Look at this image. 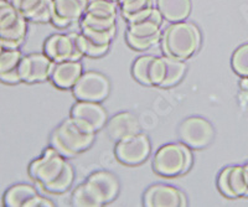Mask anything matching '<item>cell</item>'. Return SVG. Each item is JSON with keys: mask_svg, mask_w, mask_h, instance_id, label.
Segmentation results:
<instances>
[{"mask_svg": "<svg viewBox=\"0 0 248 207\" xmlns=\"http://www.w3.org/2000/svg\"><path fill=\"white\" fill-rule=\"evenodd\" d=\"M167 77V62L164 60V57H155L152 61L149 71V80L150 86H158L160 87L161 83L164 82Z\"/></svg>", "mask_w": 248, "mask_h": 207, "instance_id": "f546056e", "label": "cell"}, {"mask_svg": "<svg viewBox=\"0 0 248 207\" xmlns=\"http://www.w3.org/2000/svg\"><path fill=\"white\" fill-rule=\"evenodd\" d=\"M28 21L37 24L51 23L54 0H8Z\"/></svg>", "mask_w": 248, "mask_h": 207, "instance_id": "2e32d148", "label": "cell"}, {"mask_svg": "<svg viewBox=\"0 0 248 207\" xmlns=\"http://www.w3.org/2000/svg\"><path fill=\"white\" fill-rule=\"evenodd\" d=\"M143 202L147 207H185L187 205L183 191L164 184L150 186L144 193Z\"/></svg>", "mask_w": 248, "mask_h": 207, "instance_id": "4fadbf2b", "label": "cell"}, {"mask_svg": "<svg viewBox=\"0 0 248 207\" xmlns=\"http://www.w3.org/2000/svg\"><path fill=\"white\" fill-rule=\"evenodd\" d=\"M81 40H82V47H83L85 56L93 57V59L105 56L110 47V46L97 45V44L92 43V41H90L88 39H86V37L82 35V32H81Z\"/></svg>", "mask_w": 248, "mask_h": 207, "instance_id": "1f68e13d", "label": "cell"}, {"mask_svg": "<svg viewBox=\"0 0 248 207\" xmlns=\"http://www.w3.org/2000/svg\"><path fill=\"white\" fill-rule=\"evenodd\" d=\"M119 6H121L124 20H127L128 17L138 14V13L143 12L148 8H152L154 5H153L152 0H123L119 4Z\"/></svg>", "mask_w": 248, "mask_h": 207, "instance_id": "f1b7e54d", "label": "cell"}, {"mask_svg": "<svg viewBox=\"0 0 248 207\" xmlns=\"http://www.w3.org/2000/svg\"><path fill=\"white\" fill-rule=\"evenodd\" d=\"M71 204L76 207H98L97 202L92 197L87 187L82 182L76 187L71 196Z\"/></svg>", "mask_w": 248, "mask_h": 207, "instance_id": "83f0119b", "label": "cell"}, {"mask_svg": "<svg viewBox=\"0 0 248 207\" xmlns=\"http://www.w3.org/2000/svg\"><path fill=\"white\" fill-rule=\"evenodd\" d=\"M232 68L237 74L248 78V44L240 46L232 56Z\"/></svg>", "mask_w": 248, "mask_h": 207, "instance_id": "4316f807", "label": "cell"}, {"mask_svg": "<svg viewBox=\"0 0 248 207\" xmlns=\"http://www.w3.org/2000/svg\"><path fill=\"white\" fill-rule=\"evenodd\" d=\"M66 164L67 162L65 156H62L55 148L48 147L41 156L31 162L29 165V174L31 179H34L45 190L61 175Z\"/></svg>", "mask_w": 248, "mask_h": 207, "instance_id": "277c9868", "label": "cell"}, {"mask_svg": "<svg viewBox=\"0 0 248 207\" xmlns=\"http://www.w3.org/2000/svg\"><path fill=\"white\" fill-rule=\"evenodd\" d=\"M23 56L20 47L5 43V47L0 51V82L6 85H17L23 82L19 70Z\"/></svg>", "mask_w": 248, "mask_h": 207, "instance_id": "9a60e30c", "label": "cell"}, {"mask_svg": "<svg viewBox=\"0 0 248 207\" xmlns=\"http://www.w3.org/2000/svg\"><path fill=\"white\" fill-rule=\"evenodd\" d=\"M71 117L90 133H97L108 122L107 111L99 102L77 101L71 108Z\"/></svg>", "mask_w": 248, "mask_h": 207, "instance_id": "30bf717a", "label": "cell"}, {"mask_svg": "<svg viewBox=\"0 0 248 207\" xmlns=\"http://www.w3.org/2000/svg\"><path fill=\"white\" fill-rule=\"evenodd\" d=\"M160 43L165 56L185 61L199 51L201 32L191 21L171 23L163 31Z\"/></svg>", "mask_w": 248, "mask_h": 207, "instance_id": "6da1fadb", "label": "cell"}, {"mask_svg": "<svg viewBox=\"0 0 248 207\" xmlns=\"http://www.w3.org/2000/svg\"><path fill=\"white\" fill-rule=\"evenodd\" d=\"M156 8L168 23L187 19L191 13V0H156Z\"/></svg>", "mask_w": 248, "mask_h": 207, "instance_id": "d6986e66", "label": "cell"}, {"mask_svg": "<svg viewBox=\"0 0 248 207\" xmlns=\"http://www.w3.org/2000/svg\"><path fill=\"white\" fill-rule=\"evenodd\" d=\"M217 189L227 199H238L248 196L245 166L233 165L222 169L217 177Z\"/></svg>", "mask_w": 248, "mask_h": 207, "instance_id": "7c38bea8", "label": "cell"}, {"mask_svg": "<svg viewBox=\"0 0 248 207\" xmlns=\"http://www.w3.org/2000/svg\"><path fill=\"white\" fill-rule=\"evenodd\" d=\"M37 190L32 185L16 184L9 187L3 197L4 206L6 207H26L28 202L37 195Z\"/></svg>", "mask_w": 248, "mask_h": 207, "instance_id": "ffe728a7", "label": "cell"}, {"mask_svg": "<svg viewBox=\"0 0 248 207\" xmlns=\"http://www.w3.org/2000/svg\"><path fill=\"white\" fill-rule=\"evenodd\" d=\"M110 92V82L101 72L86 71L81 74L72 93L77 101L103 102Z\"/></svg>", "mask_w": 248, "mask_h": 207, "instance_id": "8992f818", "label": "cell"}, {"mask_svg": "<svg viewBox=\"0 0 248 207\" xmlns=\"http://www.w3.org/2000/svg\"><path fill=\"white\" fill-rule=\"evenodd\" d=\"M96 133H90L70 117L56 128L51 135V147L55 148L62 156L74 158L92 147Z\"/></svg>", "mask_w": 248, "mask_h": 207, "instance_id": "7a4b0ae2", "label": "cell"}, {"mask_svg": "<svg viewBox=\"0 0 248 207\" xmlns=\"http://www.w3.org/2000/svg\"><path fill=\"white\" fill-rule=\"evenodd\" d=\"M26 32H28V19L21 15L14 23L0 30V39L10 45L20 47L25 41Z\"/></svg>", "mask_w": 248, "mask_h": 207, "instance_id": "44dd1931", "label": "cell"}, {"mask_svg": "<svg viewBox=\"0 0 248 207\" xmlns=\"http://www.w3.org/2000/svg\"><path fill=\"white\" fill-rule=\"evenodd\" d=\"M194 158L191 149L183 143H169L159 148L154 155L153 167L164 177H176L186 174L191 167Z\"/></svg>", "mask_w": 248, "mask_h": 207, "instance_id": "3957f363", "label": "cell"}, {"mask_svg": "<svg viewBox=\"0 0 248 207\" xmlns=\"http://www.w3.org/2000/svg\"><path fill=\"white\" fill-rule=\"evenodd\" d=\"M110 1H113V3H116V4H118V5H119V4H121L123 0H110Z\"/></svg>", "mask_w": 248, "mask_h": 207, "instance_id": "d590c367", "label": "cell"}, {"mask_svg": "<svg viewBox=\"0 0 248 207\" xmlns=\"http://www.w3.org/2000/svg\"><path fill=\"white\" fill-rule=\"evenodd\" d=\"M81 32L86 39L97 45L110 46V43L116 36L117 30H99V29H93L90 26H81Z\"/></svg>", "mask_w": 248, "mask_h": 207, "instance_id": "d4e9b609", "label": "cell"}, {"mask_svg": "<svg viewBox=\"0 0 248 207\" xmlns=\"http://www.w3.org/2000/svg\"><path fill=\"white\" fill-rule=\"evenodd\" d=\"M214 136V125L202 117L186 118L179 128L180 142L190 149H203L211 144Z\"/></svg>", "mask_w": 248, "mask_h": 207, "instance_id": "ba28073f", "label": "cell"}, {"mask_svg": "<svg viewBox=\"0 0 248 207\" xmlns=\"http://www.w3.org/2000/svg\"><path fill=\"white\" fill-rule=\"evenodd\" d=\"M153 60H154V56H152V55H145V56L138 57V59L134 61V63H133V77H134L139 83H141V85L150 86L149 71Z\"/></svg>", "mask_w": 248, "mask_h": 207, "instance_id": "484cf974", "label": "cell"}, {"mask_svg": "<svg viewBox=\"0 0 248 207\" xmlns=\"http://www.w3.org/2000/svg\"><path fill=\"white\" fill-rule=\"evenodd\" d=\"M85 15L97 19L117 20V4L110 0H88Z\"/></svg>", "mask_w": 248, "mask_h": 207, "instance_id": "7402d4cb", "label": "cell"}, {"mask_svg": "<svg viewBox=\"0 0 248 207\" xmlns=\"http://www.w3.org/2000/svg\"><path fill=\"white\" fill-rule=\"evenodd\" d=\"M75 181V169L74 166L67 162L65 169L61 173V175L55 180L51 185H48L45 189V191L51 193H63L65 191L70 190Z\"/></svg>", "mask_w": 248, "mask_h": 207, "instance_id": "cb8c5ba5", "label": "cell"}, {"mask_svg": "<svg viewBox=\"0 0 248 207\" xmlns=\"http://www.w3.org/2000/svg\"><path fill=\"white\" fill-rule=\"evenodd\" d=\"M44 52L54 62L70 60L79 61L85 56L82 47L81 32L51 35L44 44Z\"/></svg>", "mask_w": 248, "mask_h": 207, "instance_id": "5b68a950", "label": "cell"}, {"mask_svg": "<svg viewBox=\"0 0 248 207\" xmlns=\"http://www.w3.org/2000/svg\"><path fill=\"white\" fill-rule=\"evenodd\" d=\"M55 204L51 201L47 197H44L40 193H37L36 196H34L30 201L28 202L26 207H54Z\"/></svg>", "mask_w": 248, "mask_h": 207, "instance_id": "836d02e7", "label": "cell"}, {"mask_svg": "<svg viewBox=\"0 0 248 207\" xmlns=\"http://www.w3.org/2000/svg\"><path fill=\"white\" fill-rule=\"evenodd\" d=\"M82 74L83 66L79 61H61L54 63L50 80L60 89H72Z\"/></svg>", "mask_w": 248, "mask_h": 207, "instance_id": "ac0fdd59", "label": "cell"}, {"mask_svg": "<svg viewBox=\"0 0 248 207\" xmlns=\"http://www.w3.org/2000/svg\"><path fill=\"white\" fill-rule=\"evenodd\" d=\"M127 37V43L134 50H138V51H144V50H148V48L153 47L154 45H156L158 43L161 41V37H149V39H139V37L133 36L130 34H125Z\"/></svg>", "mask_w": 248, "mask_h": 207, "instance_id": "d6a6232c", "label": "cell"}, {"mask_svg": "<svg viewBox=\"0 0 248 207\" xmlns=\"http://www.w3.org/2000/svg\"><path fill=\"white\" fill-rule=\"evenodd\" d=\"M88 0H54L52 20L57 28H67L81 21L87 10Z\"/></svg>", "mask_w": 248, "mask_h": 207, "instance_id": "5bb4252c", "label": "cell"}, {"mask_svg": "<svg viewBox=\"0 0 248 207\" xmlns=\"http://www.w3.org/2000/svg\"><path fill=\"white\" fill-rule=\"evenodd\" d=\"M83 184L87 187V190L90 191L98 207L114 201L121 190V185L117 176L106 170H97L92 173Z\"/></svg>", "mask_w": 248, "mask_h": 207, "instance_id": "9c48e42d", "label": "cell"}, {"mask_svg": "<svg viewBox=\"0 0 248 207\" xmlns=\"http://www.w3.org/2000/svg\"><path fill=\"white\" fill-rule=\"evenodd\" d=\"M54 63L45 52L25 55L19 66L21 81L25 83H37L50 80Z\"/></svg>", "mask_w": 248, "mask_h": 207, "instance_id": "8fae6325", "label": "cell"}, {"mask_svg": "<svg viewBox=\"0 0 248 207\" xmlns=\"http://www.w3.org/2000/svg\"><path fill=\"white\" fill-rule=\"evenodd\" d=\"M152 153V144L147 134L139 132L132 136L116 142L114 154L124 165L137 166L144 163Z\"/></svg>", "mask_w": 248, "mask_h": 207, "instance_id": "52a82bcc", "label": "cell"}, {"mask_svg": "<svg viewBox=\"0 0 248 207\" xmlns=\"http://www.w3.org/2000/svg\"><path fill=\"white\" fill-rule=\"evenodd\" d=\"M107 134L113 142L132 136L140 132L139 120L132 112H121L109 118L106 124Z\"/></svg>", "mask_w": 248, "mask_h": 207, "instance_id": "e0dca14e", "label": "cell"}, {"mask_svg": "<svg viewBox=\"0 0 248 207\" xmlns=\"http://www.w3.org/2000/svg\"><path fill=\"white\" fill-rule=\"evenodd\" d=\"M243 166H245V174H246V179H247V184H248V162L246 163V164L243 165Z\"/></svg>", "mask_w": 248, "mask_h": 207, "instance_id": "e575fe53", "label": "cell"}, {"mask_svg": "<svg viewBox=\"0 0 248 207\" xmlns=\"http://www.w3.org/2000/svg\"><path fill=\"white\" fill-rule=\"evenodd\" d=\"M21 15L23 14L8 0H0V30L14 23Z\"/></svg>", "mask_w": 248, "mask_h": 207, "instance_id": "4dcf8cb0", "label": "cell"}, {"mask_svg": "<svg viewBox=\"0 0 248 207\" xmlns=\"http://www.w3.org/2000/svg\"><path fill=\"white\" fill-rule=\"evenodd\" d=\"M164 60L167 62V77L164 82L161 83L160 87L169 88L174 87L181 82L186 74V63L184 60H178V59H172L164 55Z\"/></svg>", "mask_w": 248, "mask_h": 207, "instance_id": "603a6c76", "label": "cell"}]
</instances>
